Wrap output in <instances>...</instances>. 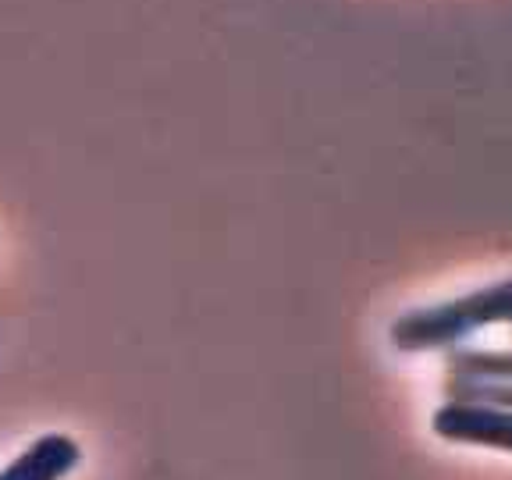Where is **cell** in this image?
<instances>
[{"mask_svg":"<svg viewBox=\"0 0 512 480\" xmlns=\"http://www.w3.org/2000/svg\"><path fill=\"white\" fill-rule=\"evenodd\" d=\"M488 328H512V274L456 299L406 310L388 324V345L406 356L456 352L463 349V342Z\"/></svg>","mask_w":512,"mask_h":480,"instance_id":"cell-1","label":"cell"},{"mask_svg":"<svg viewBox=\"0 0 512 480\" xmlns=\"http://www.w3.org/2000/svg\"><path fill=\"white\" fill-rule=\"evenodd\" d=\"M431 431L448 445H473L512 456V409L495 402L445 399L434 406Z\"/></svg>","mask_w":512,"mask_h":480,"instance_id":"cell-2","label":"cell"},{"mask_svg":"<svg viewBox=\"0 0 512 480\" xmlns=\"http://www.w3.org/2000/svg\"><path fill=\"white\" fill-rule=\"evenodd\" d=\"M82 441L68 431H43L0 466V480H68L82 466Z\"/></svg>","mask_w":512,"mask_h":480,"instance_id":"cell-3","label":"cell"}]
</instances>
